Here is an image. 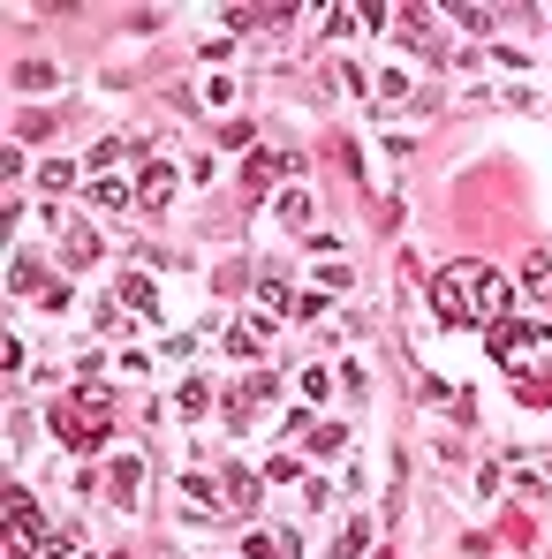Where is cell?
<instances>
[{
  "instance_id": "obj_6",
  "label": "cell",
  "mask_w": 552,
  "mask_h": 559,
  "mask_svg": "<svg viewBox=\"0 0 552 559\" xmlns=\"http://www.w3.org/2000/svg\"><path fill=\"white\" fill-rule=\"evenodd\" d=\"M220 507L227 514H250V507H258V476L242 469V461H227V469H220Z\"/></svg>"
},
{
  "instance_id": "obj_21",
  "label": "cell",
  "mask_w": 552,
  "mask_h": 559,
  "mask_svg": "<svg viewBox=\"0 0 552 559\" xmlns=\"http://www.w3.org/2000/svg\"><path fill=\"white\" fill-rule=\"evenodd\" d=\"M341 446H348V431H341V424H318V431H311V454H318V461H333Z\"/></svg>"
},
{
  "instance_id": "obj_9",
  "label": "cell",
  "mask_w": 552,
  "mask_h": 559,
  "mask_svg": "<svg viewBox=\"0 0 552 559\" xmlns=\"http://www.w3.org/2000/svg\"><path fill=\"white\" fill-rule=\"evenodd\" d=\"M137 484H144V461L121 454L114 469H106V499H114V507H137Z\"/></svg>"
},
{
  "instance_id": "obj_13",
  "label": "cell",
  "mask_w": 552,
  "mask_h": 559,
  "mask_svg": "<svg viewBox=\"0 0 552 559\" xmlns=\"http://www.w3.org/2000/svg\"><path fill=\"white\" fill-rule=\"evenodd\" d=\"M121 303H129V310H144V318H159V288L144 280V272H129V280H121Z\"/></svg>"
},
{
  "instance_id": "obj_20",
  "label": "cell",
  "mask_w": 552,
  "mask_h": 559,
  "mask_svg": "<svg viewBox=\"0 0 552 559\" xmlns=\"http://www.w3.org/2000/svg\"><path fill=\"white\" fill-rule=\"evenodd\" d=\"M447 16L462 23L469 38H492V8H469V0H462V8H447Z\"/></svg>"
},
{
  "instance_id": "obj_26",
  "label": "cell",
  "mask_w": 552,
  "mask_h": 559,
  "mask_svg": "<svg viewBox=\"0 0 552 559\" xmlns=\"http://www.w3.org/2000/svg\"><path fill=\"white\" fill-rule=\"evenodd\" d=\"M333 378H341V371H303V401H326Z\"/></svg>"
},
{
  "instance_id": "obj_25",
  "label": "cell",
  "mask_w": 552,
  "mask_h": 559,
  "mask_svg": "<svg viewBox=\"0 0 552 559\" xmlns=\"http://www.w3.org/2000/svg\"><path fill=\"white\" fill-rule=\"evenodd\" d=\"M265 476H273V484H295V476H303V461H295V454H273V461H265Z\"/></svg>"
},
{
  "instance_id": "obj_10",
  "label": "cell",
  "mask_w": 552,
  "mask_h": 559,
  "mask_svg": "<svg viewBox=\"0 0 552 559\" xmlns=\"http://www.w3.org/2000/svg\"><path fill=\"white\" fill-rule=\"evenodd\" d=\"M174 189H182V174H174V167H152V174H144V189H137V204H144V212H167Z\"/></svg>"
},
{
  "instance_id": "obj_8",
  "label": "cell",
  "mask_w": 552,
  "mask_h": 559,
  "mask_svg": "<svg viewBox=\"0 0 552 559\" xmlns=\"http://www.w3.org/2000/svg\"><path fill=\"white\" fill-rule=\"evenodd\" d=\"M265 401H273V378H242V386L227 393V424H250Z\"/></svg>"
},
{
  "instance_id": "obj_15",
  "label": "cell",
  "mask_w": 552,
  "mask_h": 559,
  "mask_svg": "<svg viewBox=\"0 0 552 559\" xmlns=\"http://www.w3.org/2000/svg\"><path fill=\"white\" fill-rule=\"evenodd\" d=\"M91 204H99V212H121V204H137V189H121L114 174H99V182H91Z\"/></svg>"
},
{
  "instance_id": "obj_17",
  "label": "cell",
  "mask_w": 552,
  "mask_h": 559,
  "mask_svg": "<svg viewBox=\"0 0 552 559\" xmlns=\"http://www.w3.org/2000/svg\"><path fill=\"white\" fill-rule=\"evenodd\" d=\"M174 408H182V416H205V408H212V386H205V378H182V393H174Z\"/></svg>"
},
{
  "instance_id": "obj_27",
  "label": "cell",
  "mask_w": 552,
  "mask_h": 559,
  "mask_svg": "<svg viewBox=\"0 0 552 559\" xmlns=\"http://www.w3.org/2000/svg\"><path fill=\"white\" fill-rule=\"evenodd\" d=\"M106 559H121V552H106Z\"/></svg>"
},
{
  "instance_id": "obj_4",
  "label": "cell",
  "mask_w": 552,
  "mask_h": 559,
  "mask_svg": "<svg viewBox=\"0 0 552 559\" xmlns=\"http://www.w3.org/2000/svg\"><path fill=\"white\" fill-rule=\"evenodd\" d=\"M8 522H16V552H38V544H46V529H38V499L23 492V484H8Z\"/></svg>"
},
{
  "instance_id": "obj_1",
  "label": "cell",
  "mask_w": 552,
  "mask_h": 559,
  "mask_svg": "<svg viewBox=\"0 0 552 559\" xmlns=\"http://www.w3.org/2000/svg\"><path fill=\"white\" fill-rule=\"evenodd\" d=\"M46 424L61 446H76V454H91V446H106V424H114V401H106V386H69L46 401Z\"/></svg>"
},
{
  "instance_id": "obj_22",
  "label": "cell",
  "mask_w": 552,
  "mask_h": 559,
  "mask_svg": "<svg viewBox=\"0 0 552 559\" xmlns=\"http://www.w3.org/2000/svg\"><path fill=\"white\" fill-rule=\"evenodd\" d=\"M16 84L23 91H46L53 84V61H16Z\"/></svg>"
},
{
  "instance_id": "obj_7",
  "label": "cell",
  "mask_w": 552,
  "mask_h": 559,
  "mask_svg": "<svg viewBox=\"0 0 552 559\" xmlns=\"http://www.w3.org/2000/svg\"><path fill=\"white\" fill-rule=\"evenodd\" d=\"M477 325H507V280L477 265Z\"/></svg>"
},
{
  "instance_id": "obj_16",
  "label": "cell",
  "mask_w": 552,
  "mask_h": 559,
  "mask_svg": "<svg viewBox=\"0 0 552 559\" xmlns=\"http://www.w3.org/2000/svg\"><path fill=\"white\" fill-rule=\"evenodd\" d=\"M280 227H288V235H303V227H311V197H303V189H288V197H280Z\"/></svg>"
},
{
  "instance_id": "obj_23",
  "label": "cell",
  "mask_w": 552,
  "mask_h": 559,
  "mask_svg": "<svg viewBox=\"0 0 552 559\" xmlns=\"http://www.w3.org/2000/svg\"><path fill=\"white\" fill-rule=\"evenodd\" d=\"M69 182H76L69 159H46V167H38V189H69Z\"/></svg>"
},
{
  "instance_id": "obj_5",
  "label": "cell",
  "mask_w": 552,
  "mask_h": 559,
  "mask_svg": "<svg viewBox=\"0 0 552 559\" xmlns=\"http://www.w3.org/2000/svg\"><path fill=\"white\" fill-rule=\"evenodd\" d=\"M295 167H303L295 152H250V174H242V189H250V197H265V189H273L280 174H295Z\"/></svg>"
},
{
  "instance_id": "obj_12",
  "label": "cell",
  "mask_w": 552,
  "mask_h": 559,
  "mask_svg": "<svg viewBox=\"0 0 552 559\" xmlns=\"http://www.w3.org/2000/svg\"><path fill=\"white\" fill-rule=\"evenodd\" d=\"M61 250H69V265H76V272L99 265V235H91V227H61Z\"/></svg>"
},
{
  "instance_id": "obj_19",
  "label": "cell",
  "mask_w": 552,
  "mask_h": 559,
  "mask_svg": "<svg viewBox=\"0 0 552 559\" xmlns=\"http://www.w3.org/2000/svg\"><path fill=\"white\" fill-rule=\"evenodd\" d=\"M363 544H371V529H363V522H341V537H333V559H363Z\"/></svg>"
},
{
  "instance_id": "obj_2",
  "label": "cell",
  "mask_w": 552,
  "mask_h": 559,
  "mask_svg": "<svg viewBox=\"0 0 552 559\" xmlns=\"http://www.w3.org/2000/svg\"><path fill=\"white\" fill-rule=\"evenodd\" d=\"M492 356H500V371L507 378H522V386H552V325H537V318H507V325H492Z\"/></svg>"
},
{
  "instance_id": "obj_24",
  "label": "cell",
  "mask_w": 552,
  "mask_h": 559,
  "mask_svg": "<svg viewBox=\"0 0 552 559\" xmlns=\"http://www.w3.org/2000/svg\"><path fill=\"white\" fill-rule=\"evenodd\" d=\"M220 144H227V152H250V144H258V129H250V121H227Z\"/></svg>"
},
{
  "instance_id": "obj_18",
  "label": "cell",
  "mask_w": 552,
  "mask_h": 559,
  "mask_svg": "<svg viewBox=\"0 0 552 559\" xmlns=\"http://www.w3.org/2000/svg\"><path fill=\"white\" fill-rule=\"evenodd\" d=\"M522 288L545 303V295H552V257H522Z\"/></svg>"
},
{
  "instance_id": "obj_11",
  "label": "cell",
  "mask_w": 552,
  "mask_h": 559,
  "mask_svg": "<svg viewBox=\"0 0 552 559\" xmlns=\"http://www.w3.org/2000/svg\"><path fill=\"white\" fill-rule=\"evenodd\" d=\"M265 333H273V318H250V325H227V356H258Z\"/></svg>"
},
{
  "instance_id": "obj_3",
  "label": "cell",
  "mask_w": 552,
  "mask_h": 559,
  "mask_svg": "<svg viewBox=\"0 0 552 559\" xmlns=\"http://www.w3.org/2000/svg\"><path fill=\"white\" fill-rule=\"evenodd\" d=\"M469 303H477V265H447L432 280V310H439V325H469Z\"/></svg>"
},
{
  "instance_id": "obj_14",
  "label": "cell",
  "mask_w": 552,
  "mask_h": 559,
  "mask_svg": "<svg viewBox=\"0 0 552 559\" xmlns=\"http://www.w3.org/2000/svg\"><path fill=\"white\" fill-rule=\"evenodd\" d=\"M500 469H507V476H522V492H545V469H537L530 454H515V446L500 454Z\"/></svg>"
}]
</instances>
